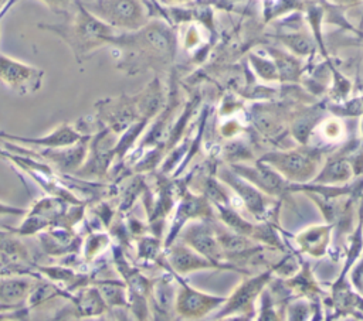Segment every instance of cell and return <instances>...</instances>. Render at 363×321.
Masks as SVG:
<instances>
[{
    "instance_id": "13",
    "label": "cell",
    "mask_w": 363,
    "mask_h": 321,
    "mask_svg": "<svg viewBox=\"0 0 363 321\" xmlns=\"http://www.w3.org/2000/svg\"><path fill=\"white\" fill-rule=\"evenodd\" d=\"M330 228L332 225H320V226H311L296 236V243L299 245L301 250L311 255V256H322L326 252L330 238Z\"/></svg>"
},
{
    "instance_id": "19",
    "label": "cell",
    "mask_w": 363,
    "mask_h": 321,
    "mask_svg": "<svg viewBox=\"0 0 363 321\" xmlns=\"http://www.w3.org/2000/svg\"><path fill=\"white\" fill-rule=\"evenodd\" d=\"M323 133L329 139H336L340 134V124L335 120H330L323 126Z\"/></svg>"
},
{
    "instance_id": "3",
    "label": "cell",
    "mask_w": 363,
    "mask_h": 321,
    "mask_svg": "<svg viewBox=\"0 0 363 321\" xmlns=\"http://www.w3.org/2000/svg\"><path fill=\"white\" fill-rule=\"evenodd\" d=\"M86 6L94 16L111 27L139 30L145 21V13L139 0H96Z\"/></svg>"
},
{
    "instance_id": "4",
    "label": "cell",
    "mask_w": 363,
    "mask_h": 321,
    "mask_svg": "<svg viewBox=\"0 0 363 321\" xmlns=\"http://www.w3.org/2000/svg\"><path fill=\"white\" fill-rule=\"evenodd\" d=\"M0 81L16 93L28 95L40 89L43 71L0 54Z\"/></svg>"
},
{
    "instance_id": "22",
    "label": "cell",
    "mask_w": 363,
    "mask_h": 321,
    "mask_svg": "<svg viewBox=\"0 0 363 321\" xmlns=\"http://www.w3.org/2000/svg\"><path fill=\"white\" fill-rule=\"evenodd\" d=\"M345 1H350V0H345Z\"/></svg>"
},
{
    "instance_id": "21",
    "label": "cell",
    "mask_w": 363,
    "mask_h": 321,
    "mask_svg": "<svg viewBox=\"0 0 363 321\" xmlns=\"http://www.w3.org/2000/svg\"><path fill=\"white\" fill-rule=\"evenodd\" d=\"M52 10H65L71 0H44Z\"/></svg>"
},
{
    "instance_id": "15",
    "label": "cell",
    "mask_w": 363,
    "mask_h": 321,
    "mask_svg": "<svg viewBox=\"0 0 363 321\" xmlns=\"http://www.w3.org/2000/svg\"><path fill=\"white\" fill-rule=\"evenodd\" d=\"M88 140V137H84L81 141L77 143V146L74 148H65L61 150L58 148H51L43 153V156L48 160H51V163H54L58 168L64 170V171H72L75 168H78V165L84 161L85 158V141Z\"/></svg>"
},
{
    "instance_id": "7",
    "label": "cell",
    "mask_w": 363,
    "mask_h": 321,
    "mask_svg": "<svg viewBox=\"0 0 363 321\" xmlns=\"http://www.w3.org/2000/svg\"><path fill=\"white\" fill-rule=\"evenodd\" d=\"M231 168L250 182H252L262 192H267L269 195H281L291 191L292 188L296 189V184H288V180H285L275 168L264 161H258L252 167L235 164Z\"/></svg>"
},
{
    "instance_id": "9",
    "label": "cell",
    "mask_w": 363,
    "mask_h": 321,
    "mask_svg": "<svg viewBox=\"0 0 363 321\" xmlns=\"http://www.w3.org/2000/svg\"><path fill=\"white\" fill-rule=\"evenodd\" d=\"M0 260L10 276H34V273L30 270L33 264L30 252L27 246L16 236V233L0 230Z\"/></svg>"
},
{
    "instance_id": "8",
    "label": "cell",
    "mask_w": 363,
    "mask_h": 321,
    "mask_svg": "<svg viewBox=\"0 0 363 321\" xmlns=\"http://www.w3.org/2000/svg\"><path fill=\"white\" fill-rule=\"evenodd\" d=\"M183 240L196 252L214 262L218 267H231L230 264L221 263V260L225 259V255L218 243L214 226L208 222L190 223L183 232Z\"/></svg>"
},
{
    "instance_id": "11",
    "label": "cell",
    "mask_w": 363,
    "mask_h": 321,
    "mask_svg": "<svg viewBox=\"0 0 363 321\" xmlns=\"http://www.w3.org/2000/svg\"><path fill=\"white\" fill-rule=\"evenodd\" d=\"M167 262L172 266L174 272L179 274H186L194 270H203V269H214L218 267L214 262L207 259L206 256L196 252L189 245L174 243L169 252H167Z\"/></svg>"
},
{
    "instance_id": "14",
    "label": "cell",
    "mask_w": 363,
    "mask_h": 321,
    "mask_svg": "<svg viewBox=\"0 0 363 321\" xmlns=\"http://www.w3.org/2000/svg\"><path fill=\"white\" fill-rule=\"evenodd\" d=\"M33 286V281L27 277L0 276V303L23 305Z\"/></svg>"
},
{
    "instance_id": "6",
    "label": "cell",
    "mask_w": 363,
    "mask_h": 321,
    "mask_svg": "<svg viewBox=\"0 0 363 321\" xmlns=\"http://www.w3.org/2000/svg\"><path fill=\"white\" fill-rule=\"evenodd\" d=\"M271 280V272H264L255 277L244 280L230 297L225 298L223 308L216 318H224L231 314H254V303L264 287Z\"/></svg>"
},
{
    "instance_id": "12",
    "label": "cell",
    "mask_w": 363,
    "mask_h": 321,
    "mask_svg": "<svg viewBox=\"0 0 363 321\" xmlns=\"http://www.w3.org/2000/svg\"><path fill=\"white\" fill-rule=\"evenodd\" d=\"M0 139H10V140L21 141L26 144H35V146L58 148V147H68V146L77 144L84 137L78 132H75L69 124H60L55 130H52L50 134H47L44 137L24 139V137H17V136H9V134L0 132Z\"/></svg>"
},
{
    "instance_id": "17",
    "label": "cell",
    "mask_w": 363,
    "mask_h": 321,
    "mask_svg": "<svg viewBox=\"0 0 363 321\" xmlns=\"http://www.w3.org/2000/svg\"><path fill=\"white\" fill-rule=\"evenodd\" d=\"M353 174L352 165L345 158H332L316 174V182L319 184H336L347 181Z\"/></svg>"
},
{
    "instance_id": "16",
    "label": "cell",
    "mask_w": 363,
    "mask_h": 321,
    "mask_svg": "<svg viewBox=\"0 0 363 321\" xmlns=\"http://www.w3.org/2000/svg\"><path fill=\"white\" fill-rule=\"evenodd\" d=\"M71 298L75 303L79 315L82 317L101 315L108 310V303L105 301L102 293L95 287L84 288Z\"/></svg>"
},
{
    "instance_id": "2",
    "label": "cell",
    "mask_w": 363,
    "mask_h": 321,
    "mask_svg": "<svg viewBox=\"0 0 363 321\" xmlns=\"http://www.w3.org/2000/svg\"><path fill=\"white\" fill-rule=\"evenodd\" d=\"M322 153L313 147H298L288 151L268 153L259 158L275 168L285 180L292 182H306L315 178L320 164Z\"/></svg>"
},
{
    "instance_id": "1",
    "label": "cell",
    "mask_w": 363,
    "mask_h": 321,
    "mask_svg": "<svg viewBox=\"0 0 363 321\" xmlns=\"http://www.w3.org/2000/svg\"><path fill=\"white\" fill-rule=\"evenodd\" d=\"M51 28L60 33L78 57L88 54L91 49L98 48L105 42H111L115 37L109 24L99 20L91 11H86L82 6H79L78 16L71 24Z\"/></svg>"
},
{
    "instance_id": "20",
    "label": "cell",
    "mask_w": 363,
    "mask_h": 321,
    "mask_svg": "<svg viewBox=\"0 0 363 321\" xmlns=\"http://www.w3.org/2000/svg\"><path fill=\"white\" fill-rule=\"evenodd\" d=\"M24 212H26V209H23V208H17V206L0 202V216H4V215H21Z\"/></svg>"
},
{
    "instance_id": "18",
    "label": "cell",
    "mask_w": 363,
    "mask_h": 321,
    "mask_svg": "<svg viewBox=\"0 0 363 321\" xmlns=\"http://www.w3.org/2000/svg\"><path fill=\"white\" fill-rule=\"evenodd\" d=\"M350 280L356 291L363 297V259H360V262L353 267L350 273Z\"/></svg>"
},
{
    "instance_id": "23",
    "label": "cell",
    "mask_w": 363,
    "mask_h": 321,
    "mask_svg": "<svg viewBox=\"0 0 363 321\" xmlns=\"http://www.w3.org/2000/svg\"><path fill=\"white\" fill-rule=\"evenodd\" d=\"M0 17H1V16H0Z\"/></svg>"
},
{
    "instance_id": "10",
    "label": "cell",
    "mask_w": 363,
    "mask_h": 321,
    "mask_svg": "<svg viewBox=\"0 0 363 321\" xmlns=\"http://www.w3.org/2000/svg\"><path fill=\"white\" fill-rule=\"evenodd\" d=\"M220 178L228 184L237 195L241 198L247 209L257 218H261L265 214V208L268 205V199L264 195V192L257 188L252 182L237 174L233 168H223L220 171Z\"/></svg>"
},
{
    "instance_id": "5",
    "label": "cell",
    "mask_w": 363,
    "mask_h": 321,
    "mask_svg": "<svg viewBox=\"0 0 363 321\" xmlns=\"http://www.w3.org/2000/svg\"><path fill=\"white\" fill-rule=\"evenodd\" d=\"M179 283L180 288L174 300V311L183 318H203L217 307L223 305L227 298L199 291L191 286L186 284L182 279L179 280Z\"/></svg>"
}]
</instances>
